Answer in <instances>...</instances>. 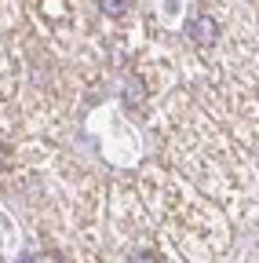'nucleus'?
<instances>
[{
    "label": "nucleus",
    "mask_w": 259,
    "mask_h": 263,
    "mask_svg": "<svg viewBox=\"0 0 259 263\" xmlns=\"http://www.w3.org/2000/svg\"><path fill=\"white\" fill-rule=\"evenodd\" d=\"M190 37H193V44H197V48H215V41H219L215 18H208V15H197V18L190 22Z\"/></svg>",
    "instance_id": "1"
},
{
    "label": "nucleus",
    "mask_w": 259,
    "mask_h": 263,
    "mask_svg": "<svg viewBox=\"0 0 259 263\" xmlns=\"http://www.w3.org/2000/svg\"><path fill=\"white\" fill-rule=\"evenodd\" d=\"M99 8H103L110 18H124L128 8H132V0H99Z\"/></svg>",
    "instance_id": "2"
},
{
    "label": "nucleus",
    "mask_w": 259,
    "mask_h": 263,
    "mask_svg": "<svg viewBox=\"0 0 259 263\" xmlns=\"http://www.w3.org/2000/svg\"><path fill=\"white\" fill-rule=\"evenodd\" d=\"M124 103H128V106H132V103H143V88H139V84H128V88H124Z\"/></svg>",
    "instance_id": "3"
},
{
    "label": "nucleus",
    "mask_w": 259,
    "mask_h": 263,
    "mask_svg": "<svg viewBox=\"0 0 259 263\" xmlns=\"http://www.w3.org/2000/svg\"><path fill=\"white\" fill-rule=\"evenodd\" d=\"M22 263H58V259L48 252H37V256H22Z\"/></svg>",
    "instance_id": "4"
},
{
    "label": "nucleus",
    "mask_w": 259,
    "mask_h": 263,
    "mask_svg": "<svg viewBox=\"0 0 259 263\" xmlns=\"http://www.w3.org/2000/svg\"><path fill=\"white\" fill-rule=\"evenodd\" d=\"M135 263H157L153 256H135Z\"/></svg>",
    "instance_id": "5"
}]
</instances>
